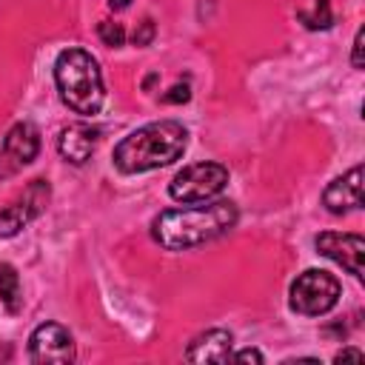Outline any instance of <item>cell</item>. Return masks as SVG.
Returning a JSON list of instances; mask_svg holds the SVG:
<instances>
[{"instance_id":"cell-11","label":"cell","mask_w":365,"mask_h":365,"mask_svg":"<svg viewBox=\"0 0 365 365\" xmlns=\"http://www.w3.org/2000/svg\"><path fill=\"white\" fill-rule=\"evenodd\" d=\"M97 143H100V128H97V125H91V123H71V125H66V128L60 131V137H57V151H60V157H63L66 163L83 165V163L94 154Z\"/></svg>"},{"instance_id":"cell-9","label":"cell","mask_w":365,"mask_h":365,"mask_svg":"<svg viewBox=\"0 0 365 365\" xmlns=\"http://www.w3.org/2000/svg\"><path fill=\"white\" fill-rule=\"evenodd\" d=\"M317 251L328 257L331 262L342 265L351 277L362 279V257H365V240L359 234H342V231H322L314 240Z\"/></svg>"},{"instance_id":"cell-5","label":"cell","mask_w":365,"mask_h":365,"mask_svg":"<svg viewBox=\"0 0 365 365\" xmlns=\"http://www.w3.org/2000/svg\"><path fill=\"white\" fill-rule=\"evenodd\" d=\"M228 185V168L220 163H191L174 174L168 182V194L177 202H208L217 200Z\"/></svg>"},{"instance_id":"cell-3","label":"cell","mask_w":365,"mask_h":365,"mask_svg":"<svg viewBox=\"0 0 365 365\" xmlns=\"http://www.w3.org/2000/svg\"><path fill=\"white\" fill-rule=\"evenodd\" d=\"M54 83L60 91V100L83 117H91L106 103L103 74L97 60L86 48H63L54 60Z\"/></svg>"},{"instance_id":"cell-4","label":"cell","mask_w":365,"mask_h":365,"mask_svg":"<svg viewBox=\"0 0 365 365\" xmlns=\"http://www.w3.org/2000/svg\"><path fill=\"white\" fill-rule=\"evenodd\" d=\"M339 279L322 268H308L297 274V279L288 288V305L291 311L302 317H322L339 302Z\"/></svg>"},{"instance_id":"cell-14","label":"cell","mask_w":365,"mask_h":365,"mask_svg":"<svg viewBox=\"0 0 365 365\" xmlns=\"http://www.w3.org/2000/svg\"><path fill=\"white\" fill-rule=\"evenodd\" d=\"M297 20L311 29V31H328L334 26V11H331V0H317L314 11H297Z\"/></svg>"},{"instance_id":"cell-6","label":"cell","mask_w":365,"mask_h":365,"mask_svg":"<svg viewBox=\"0 0 365 365\" xmlns=\"http://www.w3.org/2000/svg\"><path fill=\"white\" fill-rule=\"evenodd\" d=\"M51 202V185L48 180L37 177L31 180L20 197H14L6 208H0V237H14L20 234L31 220H37Z\"/></svg>"},{"instance_id":"cell-7","label":"cell","mask_w":365,"mask_h":365,"mask_svg":"<svg viewBox=\"0 0 365 365\" xmlns=\"http://www.w3.org/2000/svg\"><path fill=\"white\" fill-rule=\"evenodd\" d=\"M29 359L34 365H68L77 359L74 336L60 322H43L29 336Z\"/></svg>"},{"instance_id":"cell-16","label":"cell","mask_w":365,"mask_h":365,"mask_svg":"<svg viewBox=\"0 0 365 365\" xmlns=\"http://www.w3.org/2000/svg\"><path fill=\"white\" fill-rule=\"evenodd\" d=\"M154 34H157V26H154V20H151V17H145V20H140V23H137V29H134L131 40H134V46L145 48V46H151Z\"/></svg>"},{"instance_id":"cell-1","label":"cell","mask_w":365,"mask_h":365,"mask_svg":"<svg viewBox=\"0 0 365 365\" xmlns=\"http://www.w3.org/2000/svg\"><path fill=\"white\" fill-rule=\"evenodd\" d=\"M240 220L231 200L191 202V208H168L151 220V237L165 251H188L228 234Z\"/></svg>"},{"instance_id":"cell-10","label":"cell","mask_w":365,"mask_h":365,"mask_svg":"<svg viewBox=\"0 0 365 365\" xmlns=\"http://www.w3.org/2000/svg\"><path fill=\"white\" fill-rule=\"evenodd\" d=\"M322 205L331 214H348L362 208V165H354L342 177H334L322 191Z\"/></svg>"},{"instance_id":"cell-17","label":"cell","mask_w":365,"mask_h":365,"mask_svg":"<svg viewBox=\"0 0 365 365\" xmlns=\"http://www.w3.org/2000/svg\"><path fill=\"white\" fill-rule=\"evenodd\" d=\"M188 100H191L188 83H177L168 88V94H163V103H188Z\"/></svg>"},{"instance_id":"cell-20","label":"cell","mask_w":365,"mask_h":365,"mask_svg":"<svg viewBox=\"0 0 365 365\" xmlns=\"http://www.w3.org/2000/svg\"><path fill=\"white\" fill-rule=\"evenodd\" d=\"M345 359L362 362V359H365V354H362L359 348H342V351H336V354H334V362H345Z\"/></svg>"},{"instance_id":"cell-18","label":"cell","mask_w":365,"mask_h":365,"mask_svg":"<svg viewBox=\"0 0 365 365\" xmlns=\"http://www.w3.org/2000/svg\"><path fill=\"white\" fill-rule=\"evenodd\" d=\"M362 37H365V31H362V29H356L354 48H351V66H354V68H362Z\"/></svg>"},{"instance_id":"cell-15","label":"cell","mask_w":365,"mask_h":365,"mask_svg":"<svg viewBox=\"0 0 365 365\" xmlns=\"http://www.w3.org/2000/svg\"><path fill=\"white\" fill-rule=\"evenodd\" d=\"M97 34H100V40H103L108 48H120V46L125 43V29H123V23H117V20H100V23H97Z\"/></svg>"},{"instance_id":"cell-19","label":"cell","mask_w":365,"mask_h":365,"mask_svg":"<svg viewBox=\"0 0 365 365\" xmlns=\"http://www.w3.org/2000/svg\"><path fill=\"white\" fill-rule=\"evenodd\" d=\"M231 359H237V362H265V356L257 348H242V351L231 354Z\"/></svg>"},{"instance_id":"cell-13","label":"cell","mask_w":365,"mask_h":365,"mask_svg":"<svg viewBox=\"0 0 365 365\" xmlns=\"http://www.w3.org/2000/svg\"><path fill=\"white\" fill-rule=\"evenodd\" d=\"M0 302L6 305L9 314H17L23 308V285L11 262H0Z\"/></svg>"},{"instance_id":"cell-21","label":"cell","mask_w":365,"mask_h":365,"mask_svg":"<svg viewBox=\"0 0 365 365\" xmlns=\"http://www.w3.org/2000/svg\"><path fill=\"white\" fill-rule=\"evenodd\" d=\"M128 3H131V0H108V9L123 11V9H128Z\"/></svg>"},{"instance_id":"cell-2","label":"cell","mask_w":365,"mask_h":365,"mask_svg":"<svg viewBox=\"0 0 365 365\" xmlns=\"http://www.w3.org/2000/svg\"><path fill=\"white\" fill-rule=\"evenodd\" d=\"M188 148V128L177 120H154L128 131L114 145V168L123 174H143L180 160Z\"/></svg>"},{"instance_id":"cell-8","label":"cell","mask_w":365,"mask_h":365,"mask_svg":"<svg viewBox=\"0 0 365 365\" xmlns=\"http://www.w3.org/2000/svg\"><path fill=\"white\" fill-rule=\"evenodd\" d=\"M40 151V131L31 123H14L0 148V177L17 174L23 165H29Z\"/></svg>"},{"instance_id":"cell-12","label":"cell","mask_w":365,"mask_h":365,"mask_svg":"<svg viewBox=\"0 0 365 365\" xmlns=\"http://www.w3.org/2000/svg\"><path fill=\"white\" fill-rule=\"evenodd\" d=\"M234 348V336L225 328H208L191 339L185 359L188 362H228Z\"/></svg>"}]
</instances>
